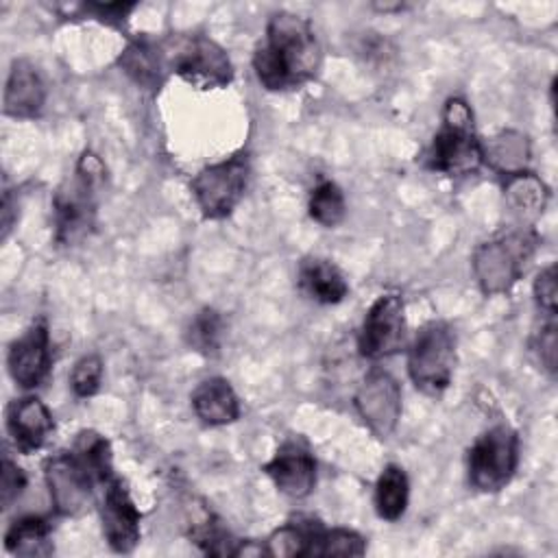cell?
I'll return each mask as SVG.
<instances>
[{"label":"cell","mask_w":558,"mask_h":558,"mask_svg":"<svg viewBox=\"0 0 558 558\" xmlns=\"http://www.w3.org/2000/svg\"><path fill=\"white\" fill-rule=\"evenodd\" d=\"M366 551V541L353 530L333 527L325 530L318 525L312 532L307 556H362Z\"/></svg>","instance_id":"cell-24"},{"label":"cell","mask_w":558,"mask_h":558,"mask_svg":"<svg viewBox=\"0 0 558 558\" xmlns=\"http://www.w3.org/2000/svg\"><path fill=\"white\" fill-rule=\"evenodd\" d=\"M17 207V203L13 205L11 201V192L4 190V198H2V240L9 235L11 225H13V209Z\"/></svg>","instance_id":"cell-35"},{"label":"cell","mask_w":558,"mask_h":558,"mask_svg":"<svg viewBox=\"0 0 558 558\" xmlns=\"http://www.w3.org/2000/svg\"><path fill=\"white\" fill-rule=\"evenodd\" d=\"M105 181V166L92 150H83L76 170L61 183L52 201L54 240L63 246L85 240L96 225L98 187Z\"/></svg>","instance_id":"cell-2"},{"label":"cell","mask_w":558,"mask_h":558,"mask_svg":"<svg viewBox=\"0 0 558 558\" xmlns=\"http://www.w3.org/2000/svg\"><path fill=\"white\" fill-rule=\"evenodd\" d=\"M194 414L211 427L229 425L240 416V401L225 377L203 379L190 395Z\"/></svg>","instance_id":"cell-18"},{"label":"cell","mask_w":558,"mask_h":558,"mask_svg":"<svg viewBox=\"0 0 558 558\" xmlns=\"http://www.w3.org/2000/svg\"><path fill=\"white\" fill-rule=\"evenodd\" d=\"M534 299L545 316H556L558 307V286H556V264L543 268L534 279Z\"/></svg>","instance_id":"cell-33"},{"label":"cell","mask_w":558,"mask_h":558,"mask_svg":"<svg viewBox=\"0 0 558 558\" xmlns=\"http://www.w3.org/2000/svg\"><path fill=\"white\" fill-rule=\"evenodd\" d=\"M296 283L307 299L320 305H336L349 292V283L342 270L325 257L301 259L296 270Z\"/></svg>","instance_id":"cell-17"},{"label":"cell","mask_w":558,"mask_h":558,"mask_svg":"<svg viewBox=\"0 0 558 558\" xmlns=\"http://www.w3.org/2000/svg\"><path fill=\"white\" fill-rule=\"evenodd\" d=\"M532 351L538 357V364L547 371L549 377H556L558 371V325L556 316H547V320L536 329L532 338Z\"/></svg>","instance_id":"cell-30"},{"label":"cell","mask_w":558,"mask_h":558,"mask_svg":"<svg viewBox=\"0 0 558 558\" xmlns=\"http://www.w3.org/2000/svg\"><path fill=\"white\" fill-rule=\"evenodd\" d=\"M355 410L377 438H388L401 416V386L379 368H373L355 392Z\"/></svg>","instance_id":"cell-11"},{"label":"cell","mask_w":558,"mask_h":558,"mask_svg":"<svg viewBox=\"0 0 558 558\" xmlns=\"http://www.w3.org/2000/svg\"><path fill=\"white\" fill-rule=\"evenodd\" d=\"M46 102V83L37 70L35 63L28 59H15L11 63L7 85H4V98H2V111L11 118H35L41 113Z\"/></svg>","instance_id":"cell-16"},{"label":"cell","mask_w":558,"mask_h":558,"mask_svg":"<svg viewBox=\"0 0 558 558\" xmlns=\"http://www.w3.org/2000/svg\"><path fill=\"white\" fill-rule=\"evenodd\" d=\"M316 527L318 521H296L277 527L266 541L268 556H307L310 538Z\"/></svg>","instance_id":"cell-26"},{"label":"cell","mask_w":558,"mask_h":558,"mask_svg":"<svg viewBox=\"0 0 558 558\" xmlns=\"http://www.w3.org/2000/svg\"><path fill=\"white\" fill-rule=\"evenodd\" d=\"M456 368V331L445 320L425 323L408 349V375L412 384L438 397L451 384Z\"/></svg>","instance_id":"cell-5"},{"label":"cell","mask_w":558,"mask_h":558,"mask_svg":"<svg viewBox=\"0 0 558 558\" xmlns=\"http://www.w3.org/2000/svg\"><path fill=\"white\" fill-rule=\"evenodd\" d=\"M100 523L102 534L109 547L118 554H131L135 545L140 543L142 530H140V510L135 508L126 484L111 475L107 482L100 484Z\"/></svg>","instance_id":"cell-12"},{"label":"cell","mask_w":558,"mask_h":558,"mask_svg":"<svg viewBox=\"0 0 558 558\" xmlns=\"http://www.w3.org/2000/svg\"><path fill=\"white\" fill-rule=\"evenodd\" d=\"M538 246L534 229H508L482 242L473 253V275L484 294L508 292L525 272Z\"/></svg>","instance_id":"cell-4"},{"label":"cell","mask_w":558,"mask_h":558,"mask_svg":"<svg viewBox=\"0 0 558 558\" xmlns=\"http://www.w3.org/2000/svg\"><path fill=\"white\" fill-rule=\"evenodd\" d=\"M52 525L44 517L26 514L15 519L4 532V549L13 556H48L52 554Z\"/></svg>","instance_id":"cell-20"},{"label":"cell","mask_w":558,"mask_h":558,"mask_svg":"<svg viewBox=\"0 0 558 558\" xmlns=\"http://www.w3.org/2000/svg\"><path fill=\"white\" fill-rule=\"evenodd\" d=\"M405 347V303L397 292L379 294L362 320L357 349L366 360H384Z\"/></svg>","instance_id":"cell-9"},{"label":"cell","mask_w":558,"mask_h":558,"mask_svg":"<svg viewBox=\"0 0 558 558\" xmlns=\"http://www.w3.org/2000/svg\"><path fill=\"white\" fill-rule=\"evenodd\" d=\"M44 477L48 484L52 508L59 517H78L85 512L98 484L89 469L74 456V451H61L50 456L44 464Z\"/></svg>","instance_id":"cell-10"},{"label":"cell","mask_w":558,"mask_h":558,"mask_svg":"<svg viewBox=\"0 0 558 558\" xmlns=\"http://www.w3.org/2000/svg\"><path fill=\"white\" fill-rule=\"evenodd\" d=\"M120 68L142 87H159L163 81L166 59L159 41H153L148 37L133 39L124 52L120 54Z\"/></svg>","instance_id":"cell-19"},{"label":"cell","mask_w":558,"mask_h":558,"mask_svg":"<svg viewBox=\"0 0 558 558\" xmlns=\"http://www.w3.org/2000/svg\"><path fill=\"white\" fill-rule=\"evenodd\" d=\"M519 464V436L506 425H493L482 432L466 456L469 484L480 493H499L506 488Z\"/></svg>","instance_id":"cell-7"},{"label":"cell","mask_w":558,"mask_h":558,"mask_svg":"<svg viewBox=\"0 0 558 558\" xmlns=\"http://www.w3.org/2000/svg\"><path fill=\"white\" fill-rule=\"evenodd\" d=\"M83 9L102 22L120 24L135 9V2H87Z\"/></svg>","instance_id":"cell-34"},{"label":"cell","mask_w":558,"mask_h":558,"mask_svg":"<svg viewBox=\"0 0 558 558\" xmlns=\"http://www.w3.org/2000/svg\"><path fill=\"white\" fill-rule=\"evenodd\" d=\"M100 379H102V360L96 353L83 355L70 373V386L74 395L81 399L96 395L100 388Z\"/></svg>","instance_id":"cell-31"},{"label":"cell","mask_w":558,"mask_h":558,"mask_svg":"<svg viewBox=\"0 0 558 558\" xmlns=\"http://www.w3.org/2000/svg\"><path fill=\"white\" fill-rule=\"evenodd\" d=\"M225 336V318L214 307L198 310L185 327V342L192 351L214 357L220 353Z\"/></svg>","instance_id":"cell-22"},{"label":"cell","mask_w":558,"mask_h":558,"mask_svg":"<svg viewBox=\"0 0 558 558\" xmlns=\"http://www.w3.org/2000/svg\"><path fill=\"white\" fill-rule=\"evenodd\" d=\"M320 59V44L310 20L279 11L270 15L264 41L253 52V70L262 87L283 92L314 78Z\"/></svg>","instance_id":"cell-1"},{"label":"cell","mask_w":558,"mask_h":558,"mask_svg":"<svg viewBox=\"0 0 558 558\" xmlns=\"http://www.w3.org/2000/svg\"><path fill=\"white\" fill-rule=\"evenodd\" d=\"M190 538L196 547H201V551L211 556H233L235 543H238L229 536V532L220 525V521L211 517V512H205L203 519L192 523Z\"/></svg>","instance_id":"cell-27"},{"label":"cell","mask_w":558,"mask_h":558,"mask_svg":"<svg viewBox=\"0 0 558 558\" xmlns=\"http://www.w3.org/2000/svg\"><path fill=\"white\" fill-rule=\"evenodd\" d=\"M264 473L279 493L292 499H305L316 486V460L303 440H286L264 464Z\"/></svg>","instance_id":"cell-14"},{"label":"cell","mask_w":558,"mask_h":558,"mask_svg":"<svg viewBox=\"0 0 558 558\" xmlns=\"http://www.w3.org/2000/svg\"><path fill=\"white\" fill-rule=\"evenodd\" d=\"M482 163L484 146L475 133L471 107L453 96L445 102L442 124L425 153V166L447 177H462L477 172Z\"/></svg>","instance_id":"cell-3"},{"label":"cell","mask_w":558,"mask_h":558,"mask_svg":"<svg viewBox=\"0 0 558 558\" xmlns=\"http://www.w3.org/2000/svg\"><path fill=\"white\" fill-rule=\"evenodd\" d=\"M410 499V482L399 464H386L375 482V510L384 521H399Z\"/></svg>","instance_id":"cell-21"},{"label":"cell","mask_w":558,"mask_h":558,"mask_svg":"<svg viewBox=\"0 0 558 558\" xmlns=\"http://www.w3.org/2000/svg\"><path fill=\"white\" fill-rule=\"evenodd\" d=\"M4 416L7 432L15 449L26 456L39 451L54 429V421L48 405L37 397H22L11 401L7 405Z\"/></svg>","instance_id":"cell-15"},{"label":"cell","mask_w":558,"mask_h":558,"mask_svg":"<svg viewBox=\"0 0 558 558\" xmlns=\"http://www.w3.org/2000/svg\"><path fill=\"white\" fill-rule=\"evenodd\" d=\"M26 488V473L9 458H2V473H0V506L9 510Z\"/></svg>","instance_id":"cell-32"},{"label":"cell","mask_w":558,"mask_h":558,"mask_svg":"<svg viewBox=\"0 0 558 558\" xmlns=\"http://www.w3.org/2000/svg\"><path fill=\"white\" fill-rule=\"evenodd\" d=\"M74 456L89 469V473L96 477L98 484L107 482L113 475L111 464V447L105 436L92 429H83L72 447Z\"/></svg>","instance_id":"cell-25"},{"label":"cell","mask_w":558,"mask_h":558,"mask_svg":"<svg viewBox=\"0 0 558 558\" xmlns=\"http://www.w3.org/2000/svg\"><path fill=\"white\" fill-rule=\"evenodd\" d=\"M7 366L20 388H37L50 371V336L44 318H37L9 347Z\"/></svg>","instance_id":"cell-13"},{"label":"cell","mask_w":558,"mask_h":558,"mask_svg":"<svg viewBox=\"0 0 558 558\" xmlns=\"http://www.w3.org/2000/svg\"><path fill=\"white\" fill-rule=\"evenodd\" d=\"M484 157H490L495 166H499L506 174L521 172L525 159H527V144L525 137L517 133H504L495 137L490 148H484Z\"/></svg>","instance_id":"cell-29"},{"label":"cell","mask_w":558,"mask_h":558,"mask_svg":"<svg viewBox=\"0 0 558 558\" xmlns=\"http://www.w3.org/2000/svg\"><path fill=\"white\" fill-rule=\"evenodd\" d=\"M248 172L251 163L244 150L203 168L190 181V190L203 216L209 220L227 218L244 196Z\"/></svg>","instance_id":"cell-8"},{"label":"cell","mask_w":558,"mask_h":558,"mask_svg":"<svg viewBox=\"0 0 558 558\" xmlns=\"http://www.w3.org/2000/svg\"><path fill=\"white\" fill-rule=\"evenodd\" d=\"M307 211H310V218L320 227L331 229L340 225L347 214V201L340 185L329 179L318 181L310 194Z\"/></svg>","instance_id":"cell-23"},{"label":"cell","mask_w":558,"mask_h":558,"mask_svg":"<svg viewBox=\"0 0 558 558\" xmlns=\"http://www.w3.org/2000/svg\"><path fill=\"white\" fill-rule=\"evenodd\" d=\"M508 201L521 211H538L545 205V185L530 172H512L506 181Z\"/></svg>","instance_id":"cell-28"},{"label":"cell","mask_w":558,"mask_h":558,"mask_svg":"<svg viewBox=\"0 0 558 558\" xmlns=\"http://www.w3.org/2000/svg\"><path fill=\"white\" fill-rule=\"evenodd\" d=\"M166 68L198 89L227 87L233 65L222 46L205 35H190L161 41Z\"/></svg>","instance_id":"cell-6"}]
</instances>
